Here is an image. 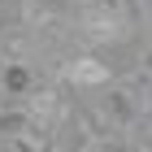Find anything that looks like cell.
Wrapping results in <instances>:
<instances>
[{"label":"cell","mask_w":152,"mask_h":152,"mask_svg":"<svg viewBox=\"0 0 152 152\" xmlns=\"http://www.w3.org/2000/svg\"><path fill=\"white\" fill-rule=\"evenodd\" d=\"M65 74H70L74 83H104V78H109V74H104V65H100V61H91V57H87V61H74Z\"/></svg>","instance_id":"obj_1"}]
</instances>
